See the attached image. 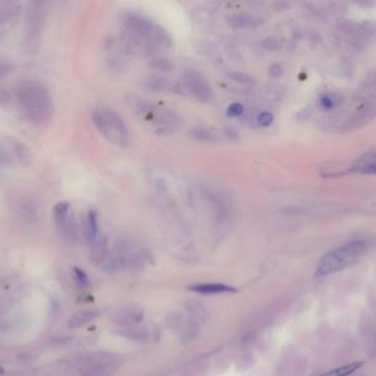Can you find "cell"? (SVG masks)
Instances as JSON below:
<instances>
[{
    "instance_id": "obj_31",
    "label": "cell",
    "mask_w": 376,
    "mask_h": 376,
    "mask_svg": "<svg viewBox=\"0 0 376 376\" xmlns=\"http://www.w3.org/2000/svg\"><path fill=\"white\" fill-rule=\"evenodd\" d=\"M11 71H13V65H11L9 61L4 58H0V80L7 77L11 73Z\"/></svg>"
},
{
    "instance_id": "obj_4",
    "label": "cell",
    "mask_w": 376,
    "mask_h": 376,
    "mask_svg": "<svg viewBox=\"0 0 376 376\" xmlns=\"http://www.w3.org/2000/svg\"><path fill=\"white\" fill-rule=\"evenodd\" d=\"M123 25L125 31L141 39L157 50L170 49L172 47V38L167 30L145 16L127 13L123 16Z\"/></svg>"
},
{
    "instance_id": "obj_28",
    "label": "cell",
    "mask_w": 376,
    "mask_h": 376,
    "mask_svg": "<svg viewBox=\"0 0 376 376\" xmlns=\"http://www.w3.org/2000/svg\"><path fill=\"white\" fill-rule=\"evenodd\" d=\"M243 113H244V106H243V104L239 102L232 103L228 107V110H226V115H228L231 118L240 117V116L243 115Z\"/></svg>"
},
{
    "instance_id": "obj_35",
    "label": "cell",
    "mask_w": 376,
    "mask_h": 376,
    "mask_svg": "<svg viewBox=\"0 0 376 376\" xmlns=\"http://www.w3.org/2000/svg\"><path fill=\"white\" fill-rule=\"evenodd\" d=\"M224 135L230 140H237V139H239V134H237V131L234 130V129H232V128L224 129Z\"/></svg>"
},
{
    "instance_id": "obj_9",
    "label": "cell",
    "mask_w": 376,
    "mask_h": 376,
    "mask_svg": "<svg viewBox=\"0 0 376 376\" xmlns=\"http://www.w3.org/2000/svg\"><path fill=\"white\" fill-rule=\"evenodd\" d=\"M121 41H123V46L127 52H129L137 57L141 58H147L153 55L158 50L153 48L150 44L145 42L141 39L137 38L136 36L131 35V33L125 31L121 37Z\"/></svg>"
},
{
    "instance_id": "obj_24",
    "label": "cell",
    "mask_w": 376,
    "mask_h": 376,
    "mask_svg": "<svg viewBox=\"0 0 376 376\" xmlns=\"http://www.w3.org/2000/svg\"><path fill=\"white\" fill-rule=\"evenodd\" d=\"M360 365H362V363H351V364H347V365H344L342 367H339V368H335L333 369L332 372H329L327 374H324L322 376H349L351 375L353 372H355L356 369L360 367Z\"/></svg>"
},
{
    "instance_id": "obj_21",
    "label": "cell",
    "mask_w": 376,
    "mask_h": 376,
    "mask_svg": "<svg viewBox=\"0 0 376 376\" xmlns=\"http://www.w3.org/2000/svg\"><path fill=\"white\" fill-rule=\"evenodd\" d=\"M190 136L195 140L202 142H215L221 139L218 132L208 129L206 127H196L190 131Z\"/></svg>"
},
{
    "instance_id": "obj_29",
    "label": "cell",
    "mask_w": 376,
    "mask_h": 376,
    "mask_svg": "<svg viewBox=\"0 0 376 376\" xmlns=\"http://www.w3.org/2000/svg\"><path fill=\"white\" fill-rule=\"evenodd\" d=\"M257 124L262 127H269L274 123V115L269 112H262L257 115Z\"/></svg>"
},
{
    "instance_id": "obj_23",
    "label": "cell",
    "mask_w": 376,
    "mask_h": 376,
    "mask_svg": "<svg viewBox=\"0 0 376 376\" xmlns=\"http://www.w3.org/2000/svg\"><path fill=\"white\" fill-rule=\"evenodd\" d=\"M115 371V365L110 363H98L91 366H86L85 376H108Z\"/></svg>"
},
{
    "instance_id": "obj_3",
    "label": "cell",
    "mask_w": 376,
    "mask_h": 376,
    "mask_svg": "<svg viewBox=\"0 0 376 376\" xmlns=\"http://www.w3.org/2000/svg\"><path fill=\"white\" fill-rule=\"evenodd\" d=\"M92 121L96 130L109 143L119 148L131 146L130 131L116 110L109 107H97L92 112Z\"/></svg>"
},
{
    "instance_id": "obj_14",
    "label": "cell",
    "mask_w": 376,
    "mask_h": 376,
    "mask_svg": "<svg viewBox=\"0 0 376 376\" xmlns=\"http://www.w3.org/2000/svg\"><path fill=\"white\" fill-rule=\"evenodd\" d=\"M142 318V312L135 308H125L113 313L112 320L117 324H131L139 322Z\"/></svg>"
},
{
    "instance_id": "obj_5",
    "label": "cell",
    "mask_w": 376,
    "mask_h": 376,
    "mask_svg": "<svg viewBox=\"0 0 376 376\" xmlns=\"http://www.w3.org/2000/svg\"><path fill=\"white\" fill-rule=\"evenodd\" d=\"M49 13L48 2H32L28 6L22 37V49L26 54L35 55L39 52Z\"/></svg>"
},
{
    "instance_id": "obj_10",
    "label": "cell",
    "mask_w": 376,
    "mask_h": 376,
    "mask_svg": "<svg viewBox=\"0 0 376 376\" xmlns=\"http://www.w3.org/2000/svg\"><path fill=\"white\" fill-rule=\"evenodd\" d=\"M228 22L231 28L237 30L256 29L264 24V18L256 14L236 13L229 16Z\"/></svg>"
},
{
    "instance_id": "obj_15",
    "label": "cell",
    "mask_w": 376,
    "mask_h": 376,
    "mask_svg": "<svg viewBox=\"0 0 376 376\" xmlns=\"http://www.w3.org/2000/svg\"><path fill=\"white\" fill-rule=\"evenodd\" d=\"M108 253V240L105 236L96 237L95 241L92 243L91 250V259L94 263L104 262V259L107 257Z\"/></svg>"
},
{
    "instance_id": "obj_20",
    "label": "cell",
    "mask_w": 376,
    "mask_h": 376,
    "mask_svg": "<svg viewBox=\"0 0 376 376\" xmlns=\"http://www.w3.org/2000/svg\"><path fill=\"white\" fill-rule=\"evenodd\" d=\"M20 5L18 3H0V26H5L15 19Z\"/></svg>"
},
{
    "instance_id": "obj_2",
    "label": "cell",
    "mask_w": 376,
    "mask_h": 376,
    "mask_svg": "<svg viewBox=\"0 0 376 376\" xmlns=\"http://www.w3.org/2000/svg\"><path fill=\"white\" fill-rule=\"evenodd\" d=\"M126 103L131 113L157 135H167L173 132L181 123L180 116L172 109L154 103L150 99L130 94L126 96Z\"/></svg>"
},
{
    "instance_id": "obj_30",
    "label": "cell",
    "mask_w": 376,
    "mask_h": 376,
    "mask_svg": "<svg viewBox=\"0 0 376 376\" xmlns=\"http://www.w3.org/2000/svg\"><path fill=\"white\" fill-rule=\"evenodd\" d=\"M73 277L76 281V284L80 287H86L88 285V277L87 275L83 272L82 269L74 267L73 268Z\"/></svg>"
},
{
    "instance_id": "obj_18",
    "label": "cell",
    "mask_w": 376,
    "mask_h": 376,
    "mask_svg": "<svg viewBox=\"0 0 376 376\" xmlns=\"http://www.w3.org/2000/svg\"><path fill=\"white\" fill-rule=\"evenodd\" d=\"M98 316H99V312L96 310H84V311L77 312L69 320V328L71 329L81 328L83 327V325L87 324L88 322L93 321V320L96 319Z\"/></svg>"
},
{
    "instance_id": "obj_8",
    "label": "cell",
    "mask_w": 376,
    "mask_h": 376,
    "mask_svg": "<svg viewBox=\"0 0 376 376\" xmlns=\"http://www.w3.org/2000/svg\"><path fill=\"white\" fill-rule=\"evenodd\" d=\"M143 86H145L146 90L149 92L183 94L182 86L178 82L161 75H148L146 79L143 80Z\"/></svg>"
},
{
    "instance_id": "obj_26",
    "label": "cell",
    "mask_w": 376,
    "mask_h": 376,
    "mask_svg": "<svg viewBox=\"0 0 376 376\" xmlns=\"http://www.w3.org/2000/svg\"><path fill=\"white\" fill-rule=\"evenodd\" d=\"M230 79L234 82L241 83V84H245V85H252L255 84L256 80L255 77L252 76L251 74L244 73V72H232V73L229 74Z\"/></svg>"
},
{
    "instance_id": "obj_16",
    "label": "cell",
    "mask_w": 376,
    "mask_h": 376,
    "mask_svg": "<svg viewBox=\"0 0 376 376\" xmlns=\"http://www.w3.org/2000/svg\"><path fill=\"white\" fill-rule=\"evenodd\" d=\"M71 214V204L66 201H61L55 204L53 208L54 222L59 231L63 229L66 221H68Z\"/></svg>"
},
{
    "instance_id": "obj_12",
    "label": "cell",
    "mask_w": 376,
    "mask_h": 376,
    "mask_svg": "<svg viewBox=\"0 0 376 376\" xmlns=\"http://www.w3.org/2000/svg\"><path fill=\"white\" fill-rule=\"evenodd\" d=\"M17 211H18L21 218L35 222L40 215V206L31 198H24L17 204Z\"/></svg>"
},
{
    "instance_id": "obj_6",
    "label": "cell",
    "mask_w": 376,
    "mask_h": 376,
    "mask_svg": "<svg viewBox=\"0 0 376 376\" xmlns=\"http://www.w3.org/2000/svg\"><path fill=\"white\" fill-rule=\"evenodd\" d=\"M367 245L364 241H353L329 252L320 261L316 275L327 276L351 266L366 252Z\"/></svg>"
},
{
    "instance_id": "obj_32",
    "label": "cell",
    "mask_w": 376,
    "mask_h": 376,
    "mask_svg": "<svg viewBox=\"0 0 376 376\" xmlns=\"http://www.w3.org/2000/svg\"><path fill=\"white\" fill-rule=\"evenodd\" d=\"M13 162V158L10 156V152H8L4 147L0 146V168L7 167Z\"/></svg>"
},
{
    "instance_id": "obj_7",
    "label": "cell",
    "mask_w": 376,
    "mask_h": 376,
    "mask_svg": "<svg viewBox=\"0 0 376 376\" xmlns=\"http://www.w3.org/2000/svg\"><path fill=\"white\" fill-rule=\"evenodd\" d=\"M182 84L185 90L201 103L211 102L214 97L213 87L200 72L196 70H186L182 74Z\"/></svg>"
},
{
    "instance_id": "obj_34",
    "label": "cell",
    "mask_w": 376,
    "mask_h": 376,
    "mask_svg": "<svg viewBox=\"0 0 376 376\" xmlns=\"http://www.w3.org/2000/svg\"><path fill=\"white\" fill-rule=\"evenodd\" d=\"M263 46L267 50H275L278 48V41L275 38H268L266 41L263 43Z\"/></svg>"
},
{
    "instance_id": "obj_25",
    "label": "cell",
    "mask_w": 376,
    "mask_h": 376,
    "mask_svg": "<svg viewBox=\"0 0 376 376\" xmlns=\"http://www.w3.org/2000/svg\"><path fill=\"white\" fill-rule=\"evenodd\" d=\"M149 65L151 69L161 72H169L173 69V64L171 63V61L165 58H154L150 60Z\"/></svg>"
},
{
    "instance_id": "obj_27",
    "label": "cell",
    "mask_w": 376,
    "mask_h": 376,
    "mask_svg": "<svg viewBox=\"0 0 376 376\" xmlns=\"http://www.w3.org/2000/svg\"><path fill=\"white\" fill-rule=\"evenodd\" d=\"M13 101H14L13 94L7 90V87L0 86V106L4 108L9 107L10 105L13 104Z\"/></svg>"
},
{
    "instance_id": "obj_17",
    "label": "cell",
    "mask_w": 376,
    "mask_h": 376,
    "mask_svg": "<svg viewBox=\"0 0 376 376\" xmlns=\"http://www.w3.org/2000/svg\"><path fill=\"white\" fill-rule=\"evenodd\" d=\"M192 291L199 292V294L204 295H215V294H223V292H234L235 289L230 286H226L223 284H201L192 286L190 288Z\"/></svg>"
},
{
    "instance_id": "obj_22",
    "label": "cell",
    "mask_w": 376,
    "mask_h": 376,
    "mask_svg": "<svg viewBox=\"0 0 376 376\" xmlns=\"http://www.w3.org/2000/svg\"><path fill=\"white\" fill-rule=\"evenodd\" d=\"M342 98L335 93H324L319 97L318 105L323 110H333L341 105Z\"/></svg>"
},
{
    "instance_id": "obj_19",
    "label": "cell",
    "mask_w": 376,
    "mask_h": 376,
    "mask_svg": "<svg viewBox=\"0 0 376 376\" xmlns=\"http://www.w3.org/2000/svg\"><path fill=\"white\" fill-rule=\"evenodd\" d=\"M10 149L14 156L19 160L21 164L29 165L31 162V152L24 142L20 140H13L10 142Z\"/></svg>"
},
{
    "instance_id": "obj_1",
    "label": "cell",
    "mask_w": 376,
    "mask_h": 376,
    "mask_svg": "<svg viewBox=\"0 0 376 376\" xmlns=\"http://www.w3.org/2000/svg\"><path fill=\"white\" fill-rule=\"evenodd\" d=\"M16 99L21 114L28 123L37 126H47L52 121L54 104L51 94L41 82L26 81L16 88Z\"/></svg>"
},
{
    "instance_id": "obj_33",
    "label": "cell",
    "mask_w": 376,
    "mask_h": 376,
    "mask_svg": "<svg viewBox=\"0 0 376 376\" xmlns=\"http://www.w3.org/2000/svg\"><path fill=\"white\" fill-rule=\"evenodd\" d=\"M269 74L273 77H280L284 74V68L281 66V64L275 63L269 68Z\"/></svg>"
},
{
    "instance_id": "obj_13",
    "label": "cell",
    "mask_w": 376,
    "mask_h": 376,
    "mask_svg": "<svg viewBox=\"0 0 376 376\" xmlns=\"http://www.w3.org/2000/svg\"><path fill=\"white\" fill-rule=\"evenodd\" d=\"M83 232H84L85 240L92 244L95 241L98 234V217L96 211L90 210L87 211L84 221H83Z\"/></svg>"
},
{
    "instance_id": "obj_11",
    "label": "cell",
    "mask_w": 376,
    "mask_h": 376,
    "mask_svg": "<svg viewBox=\"0 0 376 376\" xmlns=\"http://www.w3.org/2000/svg\"><path fill=\"white\" fill-rule=\"evenodd\" d=\"M375 149L363 153L354 162L345 169V174L347 173H358V174H375Z\"/></svg>"
}]
</instances>
